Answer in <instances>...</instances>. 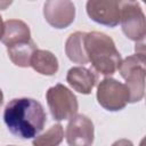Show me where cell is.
Instances as JSON below:
<instances>
[{"instance_id": "cell-1", "label": "cell", "mask_w": 146, "mask_h": 146, "mask_svg": "<svg viewBox=\"0 0 146 146\" xmlns=\"http://www.w3.org/2000/svg\"><path fill=\"white\" fill-rule=\"evenodd\" d=\"M3 121L15 137L32 139L43 130L47 114L41 103L33 98H14L5 107Z\"/></svg>"}, {"instance_id": "cell-2", "label": "cell", "mask_w": 146, "mask_h": 146, "mask_svg": "<svg viewBox=\"0 0 146 146\" xmlns=\"http://www.w3.org/2000/svg\"><path fill=\"white\" fill-rule=\"evenodd\" d=\"M86 54L92 68L103 75H113L120 64L121 55L111 36L105 33L92 31L86 33Z\"/></svg>"}, {"instance_id": "cell-3", "label": "cell", "mask_w": 146, "mask_h": 146, "mask_svg": "<svg viewBox=\"0 0 146 146\" xmlns=\"http://www.w3.org/2000/svg\"><path fill=\"white\" fill-rule=\"evenodd\" d=\"M121 76L125 80L129 91V103H138L145 95V73L146 57L145 55H131L121 60L119 66Z\"/></svg>"}, {"instance_id": "cell-4", "label": "cell", "mask_w": 146, "mask_h": 146, "mask_svg": "<svg viewBox=\"0 0 146 146\" xmlns=\"http://www.w3.org/2000/svg\"><path fill=\"white\" fill-rule=\"evenodd\" d=\"M46 99L51 116L56 121L70 120L79 110L76 96L62 83L50 87L46 92Z\"/></svg>"}, {"instance_id": "cell-5", "label": "cell", "mask_w": 146, "mask_h": 146, "mask_svg": "<svg viewBox=\"0 0 146 146\" xmlns=\"http://www.w3.org/2000/svg\"><path fill=\"white\" fill-rule=\"evenodd\" d=\"M96 97L98 104L110 112L121 111L129 103L127 86L113 78H105L98 83Z\"/></svg>"}, {"instance_id": "cell-6", "label": "cell", "mask_w": 146, "mask_h": 146, "mask_svg": "<svg viewBox=\"0 0 146 146\" xmlns=\"http://www.w3.org/2000/svg\"><path fill=\"white\" fill-rule=\"evenodd\" d=\"M124 35L132 41L145 40V14L136 0H125L120 11V23Z\"/></svg>"}, {"instance_id": "cell-7", "label": "cell", "mask_w": 146, "mask_h": 146, "mask_svg": "<svg viewBox=\"0 0 146 146\" xmlns=\"http://www.w3.org/2000/svg\"><path fill=\"white\" fill-rule=\"evenodd\" d=\"M125 0H88L86 10L89 18L100 25L115 27L120 23V11Z\"/></svg>"}, {"instance_id": "cell-8", "label": "cell", "mask_w": 146, "mask_h": 146, "mask_svg": "<svg viewBox=\"0 0 146 146\" xmlns=\"http://www.w3.org/2000/svg\"><path fill=\"white\" fill-rule=\"evenodd\" d=\"M43 16L55 29H66L75 19V6L71 0H47L43 5Z\"/></svg>"}, {"instance_id": "cell-9", "label": "cell", "mask_w": 146, "mask_h": 146, "mask_svg": "<svg viewBox=\"0 0 146 146\" xmlns=\"http://www.w3.org/2000/svg\"><path fill=\"white\" fill-rule=\"evenodd\" d=\"M66 141L71 146L92 145L95 138V128L92 121L83 114H74L66 127Z\"/></svg>"}, {"instance_id": "cell-10", "label": "cell", "mask_w": 146, "mask_h": 146, "mask_svg": "<svg viewBox=\"0 0 146 146\" xmlns=\"http://www.w3.org/2000/svg\"><path fill=\"white\" fill-rule=\"evenodd\" d=\"M67 83L78 92L89 95L97 82V75L94 71L84 66H74L67 71Z\"/></svg>"}, {"instance_id": "cell-11", "label": "cell", "mask_w": 146, "mask_h": 146, "mask_svg": "<svg viewBox=\"0 0 146 146\" xmlns=\"http://www.w3.org/2000/svg\"><path fill=\"white\" fill-rule=\"evenodd\" d=\"M31 38V31L29 25L21 19H8L3 24V33L1 42L8 47L10 44L27 41Z\"/></svg>"}, {"instance_id": "cell-12", "label": "cell", "mask_w": 146, "mask_h": 146, "mask_svg": "<svg viewBox=\"0 0 146 146\" xmlns=\"http://www.w3.org/2000/svg\"><path fill=\"white\" fill-rule=\"evenodd\" d=\"M30 66L38 73L42 75H55L58 71V59L57 57L49 50L44 49H35L31 56Z\"/></svg>"}, {"instance_id": "cell-13", "label": "cell", "mask_w": 146, "mask_h": 146, "mask_svg": "<svg viewBox=\"0 0 146 146\" xmlns=\"http://www.w3.org/2000/svg\"><path fill=\"white\" fill-rule=\"evenodd\" d=\"M87 32L76 31L72 33L65 42V54L68 59L75 64H88V57L86 54L84 38Z\"/></svg>"}, {"instance_id": "cell-14", "label": "cell", "mask_w": 146, "mask_h": 146, "mask_svg": "<svg viewBox=\"0 0 146 146\" xmlns=\"http://www.w3.org/2000/svg\"><path fill=\"white\" fill-rule=\"evenodd\" d=\"M36 49L35 42L30 39L27 41L17 42L7 47L9 59L19 67H29L33 51Z\"/></svg>"}, {"instance_id": "cell-15", "label": "cell", "mask_w": 146, "mask_h": 146, "mask_svg": "<svg viewBox=\"0 0 146 146\" xmlns=\"http://www.w3.org/2000/svg\"><path fill=\"white\" fill-rule=\"evenodd\" d=\"M64 130L62 124L57 123L51 125L44 133L38 135L33 138V145L35 146H57L63 141Z\"/></svg>"}, {"instance_id": "cell-16", "label": "cell", "mask_w": 146, "mask_h": 146, "mask_svg": "<svg viewBox=\"0 0 146 146\" xmlns=\"http://www.w3.org/2000/svg\"><path fill=\"white\" fill-rule=\"evenodd\" d=\"M14 0H0V10H5L7 9L11 3H13Z\"/></svg>"}, {"instance_id": "cell-17", "label": "cell", "mask_w": 146, "mask_h": 146, "mask_svg": "<svg viewBox=\"0 0 146 146\" xmlns=\"http://www.w3.org/2000/svg\"><path fill=\"white\" fill-rule=\"evenodd\" d=\"M3 24H5V22L2 21V17H1V15H0V40H1L2 33H3Z\"/></svg>"}, {"instance_id": "cell-18", "label": "cell", "mask_w": 146, "mask_h": 146, "mask_svg": "<svg viewBox=\"0 0 146 146\" xmlns=\"http://www.w3.org/2000/svg\"><path fill=\"white\" fill-rule=\"evenodd\" d=\"M2 103H3V92H2V90L0 89V107H1Z\"/></svg>"}, {"instance_id": "cell-19", "label": "cell", "mask_w": 146, "mask_h": 146, "mask_svg": "<svg viewBox=\"0 0 146 146\" xmlns=\"http://www.w3.org/2000/svg\"><path fill=\"white\" fill-rule=\"evenodd\" d=\"M141 1H145V0H141Z\"/></svg>"}]
</instances>
